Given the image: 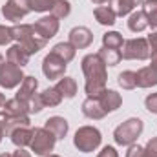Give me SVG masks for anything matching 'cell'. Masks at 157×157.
Wrapping results in <instances>:
<instances>
[{"instance_id":"1","label":"cell","mask_w":157,"mask_h":157,"mask_svg":"<svg viewBox=\"0 0 157 157\" xmlns=\"http://www.w3.org/2000/svg\"><path fill=\"white\" fill-rule=\"evenodd\" d=\"M82 73L86 77V95L97 99L104 90H106V80H108V73H106V64L104 60L99 57V53H90L82 59Z\"/></svg>"},{"instance_id":"2","label":"cell","mask_w":157,"mask_h":157,"mask_svg":"<svg viewBox=\"0 0 157 157\" xmlns=\"http://www.w3.org/2000/svg\"><path fill=\"white\" fill-rule=\"evenodd\" d=\"M11 29H13V39L17 40V44L26 48L29 55L39 53L40 49L46 46V42H48V40L40 39L37 35V31H35V28L31 24H17Z\"/></svg>"},{"instance_id":"3","label":"cell","mask_w":157,"mask_h":157,"mask_svg":"<svg viewBox=\"0 0 157 157\" xmlns=\"http://www.w3.org/2000/svg\"><path fill=\"white\" fill-rule=\"evenodd\" d=\"M101 143H102V133L95 126H80L75 132V137H73L75 148L82 154L95 152L101 146Z\"/></svg>"},{"instance_id":"4","label":"cell","mask_w":157,"mask_h":157,"mask_svg":"<svg viewBox=\"0 0 157 157\" xmlns=\"http://www.w3.org/2000/svg\"><path fill=\"white\" fill-rule=\"evenodd\" d=\"M143 128H144V124H143L141 119L132 117L115 128L113 139H115V143L119 146H130V144H133L139 139V135L143 133Z\"/></svg>"},{"instance_id":"5","label":"cell","mask_w":157,"mask_h":157,"mask_svg":"<svg viewBox=\"0 0 157 157\" xmlns=\"http://www.w3.org/2000/svg\"><path fill=\"white\" fill-rule=\"evenodd\" d=\"M55 135L49 133L44 126L42 128H33V137H31V143H29V148L35 155L46 157L49 155L55 148Z\"/></svg>"},{"instance_id":"6","label":"cell","mask_w":157,"mask_h":157,"mask_svg":"<svg viewBox=\"0 0 157 157\" xmlns=\"http://www.w3.org/2000/svg\"><path fill=\"white\" fill-rule=\"evenodd\" d=\"M121 57H122L124 60H146V59H150V46H148V40L143 39V37L124 40Z\"/></svg>"},{"instance_id":"7","label":"cell","mask_w":157,"mask_h":157,"mask_svg":"<svg viewBox=\"0 0 157 157\" xmlns=\"http://www.w3.org/2000/svg\"><path fill=\"white\" fill-rule=\"evenodd\" d=\"M31 9V2L29 0H7L2 6V15L6 20L11 22H20L26 15H29Z\"/></svg>"},{"instance_id":"8","label":"cell","mask_w":157,"mask_h":157,"mask_svg":"<svg viewBox=\"0 0 157 157\" xmlns=\"http://www.w3.org/2000/svg\"><path fill=\"white\" fill-rule=\"evenodd\" d=\"M24 77L26 75L22 73L20 66H15V64H11L7 60L0 66V86L6 88V90H13V88L20 86Z\"/></svg>"},{"instance_id":"9","label":"cell","mask_w":157,"mask_h":157,"mask_svg":"<svg viewBox=\"0 0 157 157\" xmlns=\"http://www.w3.org/2000/svg\"><path fill=\"white\" fill-rule=\"evenodd\" d=\"M68 70V62H64L60 57H57L55 53H48L42 60V73L48 78L55 80V78H62Z\"/></svg>"},{"instance_id":"10","label":"cell","mask_w":157,"mask_h":157,"mask_svg":"<svg viewBox=\"0 0 157 157\" xmlns=\"http://www.w3.org/2000/svg\"><path fill=\"white\" fill-rule=\"evenodd\" d=\"M59 26H60V24H59V18L53 17V15L42 17V18H39V20L33 24L37 35H39L40 39H44V40L53 39V37L59 33Z\"/></svg>"},{"instance_id":"11","label":"cell","mask_w":157,"mask_h":157,"mask_svg":"<svg viewBox=\"0 0 157 157\" xmlns=\"http://www.w3.org/2000/svg\"><path fill=\"white\" fill-rule=\"evenodd\" d=\"M68 42L75 48V49H86L91 42H93V33L86 28V26H77L70 31Z\"/></svg>"},{"instance_id":"12","label":"cell","mask_w":157,"mask_h":157,"mask_svg":"<svg viewBox=\"0 0 157 157\" xmlns=\"http://www.w3.org/2000/svg\"><path fill=\"white\" fill-rule=\"evenodd\" d=\"M44 128H46L49 133H53V135H55V139L59 141V139H64V137L68 135L70 124H68V121H66L64 117L53 115V117H49L46 122H44Z\"/></svg>"},{"instance_id":"13","label":"cell","mask_w":157,"mask_h":157,"mask_svg":"<svg viewBox=\"0 0 157 157\" xmlns=\"http://www.w3.org/2000/svg\"><path fill=\"white\" fill-rule=\"evenodd\" d=\"M97 99L102 104V108H104L106 113L117 112L119 108H121V104H122V97H121V93H117L115 90H104Z\"/></svg>"},{"instance_id":"14","label":"cell","mask_w":157,"mask_h":157,"mask_svg":"<svg viewBox=\"0 0 157 157\" xmlns=\"http://www.w3.org/2000/svg\"><path fill=\"white\" fill-rule=\"evenodd\" d=\"M29 53H28V49L26 48H22L20 44H13L9 49H7V55H6V60L7 62H11V64H15V66H20V68H24V66H28L29 64Z\"/></svg>"},{"instance_id":"15","label":"cell","mask_w":157,"mask_h":157,"mask_svg":"<svg viewBox=\"0 0 157 157\" xmlns=\"http://www.w3.org/2000/svg\"><path fill=\"white\" fill-rule=\"evenodd\" d=\"M37 88H39V80L35 77H31V75H26L24 80L20 82V88H18V91H17V99H20V101H24V102H29L31 99H33V95L37 93Z\"/></svg>"},{"instance_id":"16","label":"cell","mask_w":157,"mask_h":157,"mask_svg":"<svg viewBox=\"0 0 157 157\" xmlns=\"http://www.w3.org/2000/svg\"><path fill=\"white\" fill-rule=\"evenodd\" d=\"M82 113L88 119H93V121H101V119L106 117V112H104L102 104L99 102V99H93V97H88L82 102Z\"/></svg>"},{"instance_id":"17","label":"cell","mask_w":157,"mask_h":157,"mask_svg":"<svg viewBox=\"0 0 157 157\" xmlns=\"http://www.w3.org/2000/svg\"><path fill=\"white\" fill-rule=\"evenodd\" d=\"M4 113L9 117H22V115H29V102H24L20 99H9L4 104Z\"/></svg>"},{"instance_id":"18","label":"cell","mask_w":157,"mask_h":157,"mask_svg":"<svg viewBox=\"0 0 157 157\" xmlns=\"http://www.w3.org/2000/svg\"><path fill=\"white\" fill-rule=\"evenodd\" d=\"M135 75H137V86L139 88L157 86V68H154V66H144L139 71H135Z\"/></svg>"},{"instance_id":"19","label":"cell","mask_w":157,"mask_h":157,"mask_svg":"<svg viewBox=\"0 0 157 157\" xmlns=\"http://www.w3.org/2000/svg\"><path fill=\"white\" fill-rule=\"evenodd\" d=\"M9 137H11V143H13L17 148H26V146H29V143H31L33 128H29V126H20V128L13 130Z\"/></svg>"},{"instance_id":"20","label":"cell","mask_w":157,"mask_h":157,"mask_svg":"<svg viewBox=\"0 0 157 157\" xmlns=\"http://www.w3.org/2000/svg\"><path fill=\"white\" fill-rule=\"evenodd\" d=\"M57 91L62 95V99H73L77 95V80L73 77H62L55 84Z\"/></svg>"},{"instance_id":"21","label":"cell","mask_w":157,"mask_h":157,"mask_svg":"<svg viewBox=\"0 0 157 157\" xmlns=\"http://www.w3.org/2000/svg\"><path fill=\"white\" fill-rule=\"evenodd\" d=\"M93 15H95V20L99 24H102V26H113L115 18H117L112 6H99V7H95Z\"/></svg>"},{"instance_id":"22","label":"cell","mask_w":157,"mask_h":157,"mask_svg":"<svg viewBox=\"0 0 157 157\" xmlns=\"http://www.w3.org/2000/svg\"><path fill=\"white\" fill-rule=\"evenodd\" d=\"M128 28L133 33L144 31L148 28V18H146L144 11H133V13H130V17H128Z\"/></svg>"},{"instance_id":"23","label":"cell","mask_w":157,"mask_h":157,"mask_svg":"<svg viewBox=\"0 0 157 157\" xmlns=\"http://www.w3.org/2000/svg\"><path fill=\"white\" fill-rule=\"evenodd\" d=\"M144 0H113V11L117 17H126L133 13L137 6H141Z\"/></svg>"},{"instance_id":"24","label":"cell","mask_w":157,"mask_h":157,"mask_svg":"<svg viewBox=\"0 0 157 157\" xmlns=\"http://www.w3.org/2000/svg\"><path fill=\"white\" fill-rule=\"evenodd\" d=\"M51 53H55L57 57H60L64 62H71V60L75 59L77 49H75L70 42H59V44H55V46H53Z\"/></svg>"},{"instance_id":"25","label":"cell","mask_w":157,"mask_h":157,"mask_svg":"<svg viewBox=\"0 0 157 157\" xmlns=\"http://www.w3.org/2000/svg\"><path fill=\"white\" fill-rule=\"evenodd\" d=\"M40 97H42V102H44V106L48 108H55V106H59L60 102H62V95L57 91V88L53 86V88H48V90H44L42 93H40Z\"/></svg>"},{"instance_id":"26","label":"cell","mask_w":157,"mask_h":157,"mask_svg":"<svg viewBox=\"0 0 157 157\" xmlns=\"http://www.w3.org/2000/svg\"><path fill=\"white\" fill-rule=\"evenodd\" d=\"M99 57L104 60L106 66H117L119 62L122 60L121 49H110V48H104V46L99 49Z\"/></svg>"},{"instance_id":"27","label":"cell","mask_w":157,"mask_h":157,"mask_svg":"<svg viewBox=\"0 0 157 157\" xmlns=\"http://www.w3.org/2000/svg\"><path fill=\"white\" fill-rule=\"evenodd\" d=\"M124 44V39L122 35L117 33V31H108L102 35V46L104 48H110V49H121Z\"/></svg>"},{"instance_id":"28","label":"cell","mask_w":157,"mask_h":157,"mask_svg":"<svg viewBox=\"0 0 157 157\" xmlns=\"http://www.w3.org/2000/svg\"><path fill=\"white\" fill-rule=\"evenodd\" d=\"M143 11L148 18V26L157 29V0H144L143 2Z\"/></svg>"},{"instance_id":"29","label":"cell","mask_w":157,"mask_h":157,"mask_svg":"<svg viewBox=\"0 0 157 157\" xmlns=\"http://www.w3.org/2000/svg\"><path fill=\"white\" fill-rule=\"evenodd\" d=\"M70 13H71V4L68 0H57L55 6H53V9H51V15L57 17L59 20L70 17Z\"/></svg>"},{"instance_id":"30","label":"cell","mask_w":157,"mask_h":157,"mask_svg":"<svg viewBox=\"0 0 157 157\" xmlns=\"http://www.w3.org/2000/svg\"><path fill=\"white\" fill-rule=\"evenodd\" d=\"M119 86L122 88V90H133V88H137V75H135V71H122L121 75H119Z\"/></svg>"},{"instance_id":"31","label":"cell","mask_w":157,"mask_h":157,"mask_svg":"<svg viewBox=\"0 0 157 157\" xmlns=\"http://www.w3.org/2000/svg\"><path fill=\"white\" fill-rule=\"evenodd\" d=\"M31 2V9L37 11V13H46V11H51L55 2L57 0H29Z\"/></svg>"},{"instance_id":"32","label":"cell","mask_w":157,"mask_h":157,"mask_svg":"<svg viewBox=\"0 0 157 157\" xmlns=\"http://www.w3.org/2000/svg\"><path fill=\"white\" fill-rule=\"evenodd\" d=\"M146 40H148V46H150V60H152L150 66L157 68V33H150L146 37Z\"/></svg>"},{"instance_id":"33","label":"cell","mask_w":157,"mask_h":157,"mask_svg":"<svg viewBox=\"0 0 157 157\" xmlns=\"http://www.w3.org/2000/svg\"><path fill=\"white\" fill-rule=\"evenodd\" d=\"M44 108H46V106H44V102H42L40 93H35L33 99L29 101V113H40Z\"/></svg>"},{"instance_id":"34","label":"cell","mask_w":157,"mask_h":157,"mask_svg":"<svg viewBox=\"0 0 157 157\" xmlns=\"http://www.w3.org/2000/svg\"><path fill=\"white\" fill-rule=\"evenodd\" d=\"M13 29L7 28V26H0V46H6V44H11L13 42Z\"/></svg>"},{"instance_id":"35","label":"cell","mask_w":157,"mask_h":157,"mask_svg":"<svg viewBox=\"0 0 157 157\" xmlns=\"http://www.w3.org/2000/svg\"><path fill=\"white\" fill-rule=\"evenodd\" d=\"M144 106L150 113H155L157 115V91L155 93H150L146 99H144Z\"/></svg>"},{"instance_id":"36","label":"cell","mask_w":157,"mask_h":157,"mask_svg":"<svg viewBox=\"0 0 157 157\" xmlns=\"http://www.w3.org/2000/svg\"><path fill=\"white\" fill-rule=\"evenodd\" d=\"M144 157H157V137H152L144 146Z\"/></svg>"},{"instance_id":"37","label":"cell","mask_w":157,"mask_h":157,"mask_svg":"<svg viewBox=\"0 0 157 157\" xmlns=\"http://www.w3.org/2000/svg\"><path fill=\"white\" fill-rule=\"evenodd\" d=\"M126 157H144V148L139 146V144H130L128 152H126Z\"/></svg>"},{"instance_id":"38","label":"cell","mask_w":157,"mask_h":157,"mask_svg":"<svg viewBox=\"0 0 157 157\" xmlns=\"http://www.w3.org/2000/svg\"><path fill=\"white\" fill-rule=\"evenodd\" d=\"M97 157H119V154H117V150H115L113 146H104V148L99 152Z\"/></svg>"},{"instance_id":"39","label":"cell","mask_w":157,"mask_h":157,"mask_svg":"<svg viewBox=\"0 0 157 157\" xmlns=\"http://www.w3.org/2000/svg\"><path fill=\"white\" fill-rule=\"evenodd\" d=\"M6 122H7V115L2 112V113H0V143H2V139L6 137Z\"/></svg>"},{"instance_id":"40","label":"cell","mask_w":157,"mask_h":157,"mask_svg":"<svg viewBox=\"0 0 157 157\" xmlns=\"http://www.w3.org/2000/svg\"><path fill=\"white\" fill-rule=\"evenodd\" d=\"M13 157H31V154L28 150H24V148H17L13 152Z\"/></svg>"},{"instance_id":"41","label":"cell","mask_w":157,"mask_h":157,"mask_svg":"<svg viewBox=\"0 0 157 157\" xmlns=\"http://www.w3.org/2000/svg\"><path fill=\"white\" fill-rule=\"evenodd\" d=\"M6 101H7V99H6V95H4V93L0 91V108H4V104H6Z\"/></svg>"},{"instance_id":"42","label":"cell","mask_w":157,"mask_h":157,"mask_svg":"<svg viewBox=\"0 0 157 157\" xmlns=\"http://www.w3.org/2000/svg\"><path fill=\"white\" fill-rule=\"evenodd\" d=\"M93 4H97V6H101V4H108L110 0H91Z\"/></svg>"},{"instance_id":"43","label":"cell","mask_w":157,"mask_h":157,"mask_svg":"<svg viewBox=\"0 0 157 157\" xmlns=\"http://www.w3.org/2000/svg\"><path fill=\"white\" fill-rule=\"evenodd\" d=\"M0 157H13V154H0Z\"/></svg>"},{"instance_id":"44","label":"cell","mask_w":157,"mask_h":157,"mask_svg":"<svg viewBox=\"0 0 157 157\" xmlns=\"http://www.w3.org/2000/svg\"><path fill=\"white\" fill-rule=\"evenodd\" d=\"M2 64H4V57L0 55V66H2Z\"/></svg>"},{"instance_id":"45","label":"cell","mask_w":157,"mask_h":157,"mask_svg":"<svg viewBox=\"0 0 157 157\" xmlns=\"http://www.w3.org/2000/svg\"><path fill=\"white\" fill-rule=\"evenodd\" d=\"M46 157H60V155H55V154H49V155H46Z\"/></svg>"}]
</instances>
